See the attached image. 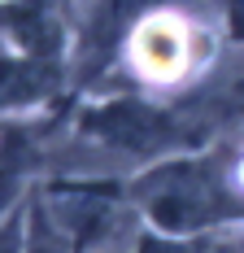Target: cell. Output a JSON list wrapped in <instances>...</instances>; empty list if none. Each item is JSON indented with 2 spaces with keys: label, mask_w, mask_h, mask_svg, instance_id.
Here are the masks:
<instances>
[{
  "label": "cell",
  "mask_w": 244,
  "mask_h": 253,
  "mask_svg": "<svg viewBox=\"0 0 244 253\" xmlns=\"http://www.w3.org/2000/svg\"><path fill=\"white\" fill-rule=\"evenodd\" d=\"M87 131L109 135L114 144H126V149H157L170 135L166 118H157L144 105H109L100 114H87Z\"/></svg>",
  "instance_id": "1"
},
{
  "label": "cell",
  "mask_w": 244,
  "mask_h": 253,
  "mask_svg": "<svg viewBox=\"0 0 244 253\" xmlns=\"http://www.w3.org/2000/svg\"><path fill=\"white\" fill-rule=\"evenodd\" d=\"M140 253H196L192 245H170V240H144Z\"/></svg>",
  "instance_id": "2"
}]
</instances>
